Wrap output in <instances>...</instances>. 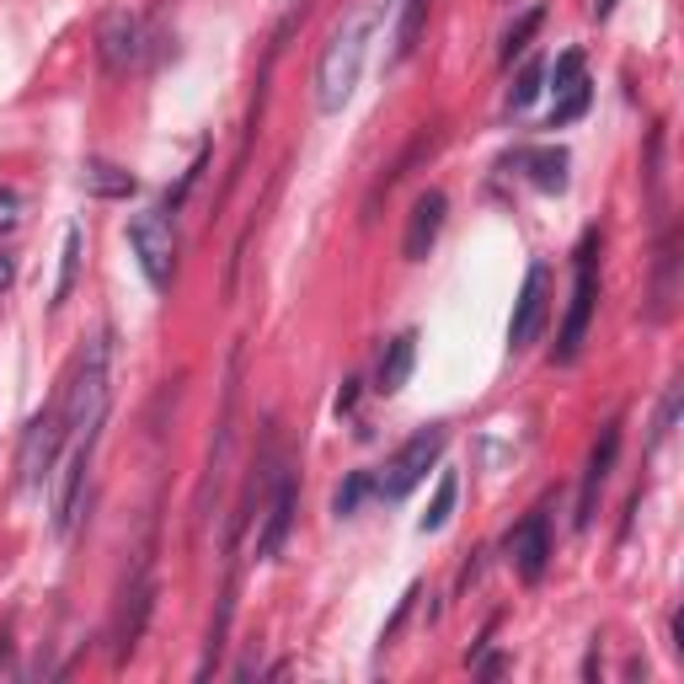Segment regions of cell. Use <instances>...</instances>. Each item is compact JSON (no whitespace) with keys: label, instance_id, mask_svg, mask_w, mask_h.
I'll list each match as a JSON object with an SVG mask.
<instances>
[{"label":"cell","instance_id":"cell-22","mask_svg":"<svg viewBox=\"0 0 684 684\" xmlns=\"http://www.w3.org/2000/svg\"><path fill=\"white\" fill-rule=\"evenodd\" d=\"M370 493H374V476H370V471H353V476H348V482L337 487V498H332V513H337V519H353V513H359V502L370 498Z\"/></svg>","mask_w":684,"mask_h":684},{"label":"cell","instance_id":"cell-25","mask_svg":"<svg viewBox=\"0 0 684 684\" xmlns=\"http://www.w3.org/2000/svg\"><path fill=\"white\" fill-rule=\"evenodd\" d=\"M16 209H22V198H16L11 187H0V231H11V225H16Z\"/></svg>","mask_w":684,"mask_h":684},{"label":"cell","instance_id":"cell-6","mask_svg":"<svg viewBox=\"0 0 684 684\" xmlns=\"http://www.w3.org/2000/svg\"><path fill=\"white\" fill-rule=\"evenodd\" d=\"M60 449H64V412L60 407H43V412L27 423L22 449H16V471H22V487H27V493L49 482V471L60 465Z\"/></svg>","mask_w":684,"mask_h":684},{"label":"cell","instance_id":"cell-3","mask_svg":"<svg viewBox=\"0 0 684 684\" xmlns=\"http://www.w3.org/2000/svg\"><path fill=\"white\" fill-rule=\"evenodd\" d=\"M128 247L139 257L145 278L156 295L172 289V273H177V225H172V209H145L128 220Z\"/></svg>","mask_w":684,"mask_h":684},{"label":"cell","instance_id":"cell-20","mask_svg":"<svg viewBox=\"0 0 684 684\" xmlns=\"http://www.w3.org/2000/svg\"><path fill=\"white\" fill-rule=\"evenodd\" d=\"M546 91V64L530 60L519 70V80H513V91H508V113H524V108H535V97Z\"/></svg>","mask_w":684,"mask_h":684},{"label":"cell","instance_id":"cell-27","mask_svg":"<svg viewBox=\"0 0 684 684\" xmlns=\"http://www.w3.org/2000/svg\"><path fill=\"white\" fill-rule=\"evenodd\" d=\"M353 401H359V380H348V385H343V396H337V412H353Z\"/></svg>","mask_w":684,"mask_h":684},{"label":"cell","instance_id":"cell-23","mask_svg":"<svg viewBox=\"0 0 684 684\" xmlns=\"http://www.w3.org/2000/svg\"><path fill=\"white\" fill-rule=\"evenodd\" d=\"M588 102H594V86H588V80H583V86H572V91H561V97H557V113H551V128L577 124V119L588 113Z\"/></svg>","mask_w":684,"mask_h":684},{"label":"cell","instance_id":"cell-10","mask_svg":"<svg viewBox=\"0 0 684 684\" xmlns=\"http://www.w3.org/2000/svg\"><path fill=\"white\" fill-rule=\"evenodd\" d=\"M295 476L289 471H278L273 476V498L262 508V530H257V561H273L284 551V540H289V530H295Z\"/></svg>","mask_w":684,"mask_h":684},{"label":"cell","instance_id":"cell-24","mask_svg":"<svg viewBox=\"0 0 684 684\" xmlns=\"http://www.w3.org/2000/svg\"><path fill=\"white\" fill-rule=\"evenodd\" d=\"M588 75H583V49H567L557 64H551V91H572V86H583Z\"/></svg>","mask_w":684,"mask_h":684},{"label":"cell","instance_id":"cell-26","mask_svg":"<svg viewBox=\"0 0 684 684\" xmlns=\"http://www.w3.org/2000/svg\"><path fill=\"white\" fill-rule=\"evenodd\" d=\"M476 674H482V680H498V674H508V658H502V652L482 658V663H476Z\"/></svg>","mask_w":684,"mask_h":684},{"label":"cell","instance_id":"cell-9","mask_svg":"<svg viewBox=\"0 0 684 684\" xmlns=\"http://www.w3.org/2000/svg\"><path fill=\"white\" fill-rule=\"evenodd\" d=\"M97 60L108 75H124L128 64L139 60V16L128 5H113L97 27Z\"/></svg>","mask_w":684,"mask_h":684},{"label":"cell","instance_id":"cell-7","mask_svg":"<svg viewBox=\"0 0 684 684\" xmlns=\"http://www.w3.org/2000/svg\"><path fill=\"white\" fill-rule=\"evenodd\" d=\"M546 311H551V268L535 262V268L524 273V289H519V300H513V321H508V348H513V353L530 348V343L540 337Z\"/></svg>","mask_w":684,"mask_h":684},{"label":"cell","instance_id":"cell-8","mask_svg":"<svg viewBox=\"0 0 684 684\" xmlns=\"http://www.w3.org/2000/svg\"><path fill=\"white\" fill-rule=\"evenodd\" d=\"M508 561L519 572V583H540L546 567H551V524H546V508L524 513V524L508 535Z\"/></svg>","mask_w":684,"mask_h":684},{"label":"cell","instance_id":"cell-17","mask_svg":"<svg viewBox=\"0 0 684 684\" xmlns=\"http://www.w3.org/2000/svg\"><path fill=\"white\" fill-rule=\"evenodd\" d=\"M428 11H434V0H401V22H396V60H407V54L418 49V38H423V27H428Z\"/></svg>","mask_w":684,"mask_h":684},{"label":"cell","instance_id":"cell-11","mask_svg":"<svg viewBox=\"0 0 684 684\" xmlns=\"http://www.w3.org/2000/svg\"><path fill=\"white\" fill-rule=\"evenodd\" d=\"M615 455H621V423H605V434H599L594 455H588V471H583V493H577V530H588V524H594V508H599V493H605V482H610V471H615Z\"/></svg>","mask_w":684,"mask_h":684},{"label":"cell","instance_id":"cell-13","mask_svg":"<svg viewBox=\"0 0 684 684\" xmlns=\"http://www.w3.org/2000/svg\"><path fill=\"white\" fill-rule=\"evenodd\" d=\"M412 359H418V332H401V337L385 348V359H380L374 390H380V396H396V390L407 385V374H412Z\"/></svg>","mask_w":684,"mask_h":684},{"label":"cell","instance_id":"cell-14","mask_svg":"<svg viewBox=\"0 0 684 684\" xmlns=\"http://www.w3.org/2000/svg\"><path fill=\"white\" fill-rule=\"evenodd\" d=\"M80 187H86L91 198H128V192H139V177H134L128 166H113V161H86Z\"/></svg>","mask_w":684,"mask_h":684},{"label":"cell","instance_id":"cell-28","mask_svg":"<svg viewBox=\"0 0 684 684\" xmlns=\"http://www.w3.org/2000/svg\"><path fill=\"white\" fill-rule=\"evenodd\" d=\"M11 284H16V262H11V257H5V251H0V295H5V289H11Z\"/></svg>","mask_w":684,"mask_h":684},{"label":"cell","instance_id":"cell-21","mask_svg":"<svg viewBox=\"0 0 684 684\" xmlns=\"http://www.w3.org/2000/svg\"><path fill=\"white\" fill-rule=\"evenodd\" d=\"M540 22H546V5H535V11H524L513 27H508V38H502V64H513L524 49H530V38L540 33Z\"/></svg>","mask_w":684,"mask_h":684},{"label":"cell","instance_id":"cell-2","mask_svg":"<svg viewBox=\"0 0 684 684\" xmlns=\"http://www.w3.org/2000/svg\"><path fill=\"white\" fill-rule=\"evenodd\" d=\"M108 337H91L86 343V353H80V364H75V380H70V390H64L60 412H64V444H97L102 434V423H108V396H113V385H108Z\"/></svg>","mask_w":684,"mask_h":684},{"label":"cell","instance_id":"cell-5","mask_svg":"<svg viewBox=\"0 0 684 684\" xmlns=\"http://www.w3.org/2000/svg\"><path fill=\"white\" fill-rule=\"evenodd\" d=\"M444 444H449L444 428H418V434L390 455L385 476H374V493H380L385 502H401L412 487H423V482H428V471L438 465V455H444Z\"/></svg>","mask_w":684,"mask_h":684},{"label":"cell","instance_id":"cell-1","mask_svg":"<svg viewBox=\"0 0 684 684\" xmlns=\"http://www.w3.org/2000/svg\"><path fill=\"white\" fill-rule=\"evenodd\" d=\"M390 5H396V0H364V11L348 16V22L326 38V49H321V60H315V108H321V113H343V108H348V97H353V86H359V75H364L370 38L380 33V22H385Z\"/></svg>","mask_w":684,"mask_h":684},{"label":"cell","instance_id":"cell-16","mask_svg":"<svg viewBox=\"0 0 684 684\" xmlns=\"http://www.w3.org/2000/svg\"><path fill=\"white\" fill-rule=\"evenodd\" d=\"M524 166H530V183L540 187V192H561V187H567V150H561V145L530 150Z\"/></svg>","mask_w":684,"mask_h":684},{"label":"cell","instance_id":"cell-4","mask_svg":"<svg viewBox=\"0 0 684 684\" xmlns=\"http://www.w3.org/2000/svg\"><path fill=\"white\" fill-rule=\"evenodd\" d=\"M594 251H599V231H588L583 247H577V278H572V306H567V321H561V337H557V364H572L583 353V343H588V321H594V306H599Z\"/></svg>","mask_w":684,"mask_h":684},{"label":"cell","instance_id":"cell-19","mask_svg":"<svg viewBox=\"0 0 684 684\" xmlns=\"http://www.w3.org/2000/svg\"><path fill=\"white\" fill-rule=\"evenodd\" d=\"M75 278H80V225H70V231H64V251H60V284H54V311H60L64 300H70V289H75Z\"/></svg>","mask_w":684,"mask_h":684},{"label":"cell","instance_id":"cell-15","mask_svg":"<svg viewBox=\"0 0 684 684\" xmlns=\"http://www.w3.org/2000/svg\"><path fill=\"white\" fill-rule=\"evenodd\" d=\"M128 599H134V605H124V615H119V636H113V642H119V647H113V652H119V663H124L128 652L139 647V631H145V615H150V599H156V588L139 577Z\"/></svg>","mask_w":684,"mask_h":684},{"label":"cell","instance_id":"cell-29","mask_svg":"<svg viewBox=\"0 0 684 684\" xmlns=\"http://www.w3.org/2000/svg\"><path fill=\"white\" fill-rule=\"evenodd\" d=\"M610 11H615V0H594V16H599V22H605Z\"/></svg>","mask_w":684,"mask_h":684},{"label":"cell","instance_id":"cell-12","mask_svg":"<svg viewBox=\"0 0 684 684\" xmlns=\"http://www.w3.org/2000/svg\"><path fill=\"white\" fill-rule=\"evenodd\" d=\"M444 214H449V198L428 187V192H418V203H412V220H407V236H401V257L407 262H423L428 251H434L438 231H444Z\"/></svg>","mask_w":684,"mask_h":684},{"label":"cell","instance_id":"cell-18","mask_svg":"<svg viewBox=\"0 0 684 684\" xmlns=\"http://www.w3.org/2000/svg\"><path fill=\"white\" fill-rule=\"evenodd\" d=\"M455 498H460V476H455V471H444V476H438V487H434L428 513L418 519V530H423V535H438V530L449 524V513H455Z\"/></svg>","mask_w":684,"mask_h":684}]
</instances>
